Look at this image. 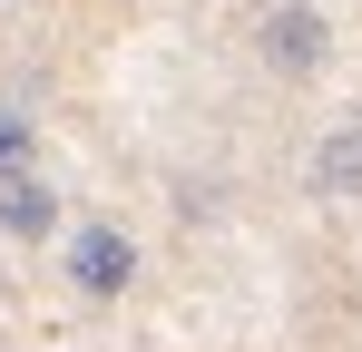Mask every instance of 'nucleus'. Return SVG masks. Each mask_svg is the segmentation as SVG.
Wrapping results in <instances>:
<instances>
[{
	"instance_id": "obj_1",
	"label": "nucleus",
	"mask_w": 362,
	"mask_h": 352,
	"mask_svg": "<svg viewBox=\"0 0 362 352\" xmlns=\"http://www.w3.org/2000/svg\"><path fill=\"white\" fill-rule=\"evenodd\" d=\"M59 274H69V293H88V303H118V293L137 284V235H127V225H108V216L69 225Z\"/></svg>"
},
{
	"instance_id": "obj_2",
	"label": "nucleus",
	"mask_w": 362,
	"mask_h": 352,
	"mask_svg": "<svg viewBox=\"0 0 362 352\" xmlns=\"http://www.w3.org/2000/svg\"><path fill=\"white\" fill-rule=\"evenodd\" d=\"M255 59H264L274 78H323V59H333V20H323L313 0H274V10L255 20Z\"/></svg>"
},
{
	"instance_id": "obj_3",
	"label": "nucleus",
	"mask_w": 362,
	"mask_h": 352,
	"mask_svg": "<svg viewBox=\"0 0 362 352\" xmlns=\"http://www.w3.org/2000/svg\"><path fill=\"white\" fill-rule=\"evenodd\" d=\"M0 235H10V245H49V235H59V186L40 167L0 176Z\"/></svg>"
},
{
	"instance_id": "obj_4",
	"label": "nucleus",
	"mask_w": 362,
	"mask_h": 352,
	"mask_svg": "<svg viewBox=\"0 0 362 352\" xmlns=\"http://www.w3.org/2000/svg\"><path fill=\"white\" fill-rule=\"evenodd\" d=\"M313 196L323 206H362V117L313 137Z\"/></svg>"
},
{
	"instance_id": "obj_5",
	"label": "nucleus",
	"mask_w": 362,
	"mask_h": 352,
	"mask_svg": "<svg viewBox=\"0 0 362 352\" xmlns=\"http://www.w3.org/2000/svg\"><path fill=\"white\" fill-rule=\"evenodd\" d=\"M20 167H40V117L0 108V176H20Z\"/></svg>"
}]
</instances>
